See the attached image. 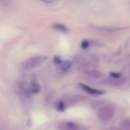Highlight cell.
<instances>
[{
	"label": "cell",
	"mask_w": 130,
	"mask_h": 130,
	"mask_svg": "<svg viewBox=\"0 0 130 130\" xmlns=\"http://www.w3.org/2000/svg\"><path fill=\"white\" fill-rule=\"evenodd\" d=\"M46 56H36L30 58L24 61L22 64V68L25 70H31L40 66L47 60Z\"/></svg>",
	"instance_id": "6da1fadb"
},
{
	"label": "cell",
	"mask_w": 130,
	"mask_h": 130,
	"mask_svg": "<svg viewBox=\"0 0 130 130\" xmlns=\"http://www.w3.org/2000/svg\"><path fill=\"white\" fill-rule=\"evenodd\" d=\"M79 85L82 89L91 95L96 96L100 95L105 94V91L103 90H98L92 89L84 84L80 83Z\"/></svg>",
	"instance_id": "7a4b0ae2"
},
{
	"label": "cell",
	"mask_w": 130,
	"mask_h": 130,
	"mask_svg": "<svg viewBox=\"0 0 130 130\" xmlns=\"http://www.w3.org/2000/svg\"><path fill=\"white\" fill-rule=\"evenodd\" d=\"M72 63L70 60H65L61 64V70L63 73H67L72 67Z\"/></svg>",
	"instance_id": "3957f363"
},
{
	"label": "cell",
	"mask_w": 130,
	"mask_h": 130,
	"mask_svg": "<svg viewBox=\"0 0 130 130\" xmlns=\"http://www.w3.org/2000/svg\"><path fill=\"white\" fill-rule=\"evenodd\" d=\"M29 91L32 93L36 94L40 92V86L36 82H32L29 86Z\"/></svg>",
	"instance_id": "277c9868"
},
{
	"label": "cell",
	"mask_w": 130,
	"mask_h": 130,
	"mask_svg": "<svg viewBox=\"0 0 130 130\" xmlns=\"http://www.w3.org/2000/svg\"><path fill=\"white\" fill-rule=\"evenodd\" d=\"M53 27L54 29L62 32H67L68 31V29L65 26L60 23H55Z\"/></svg>",
	"instance_id": "5b68a950"
},
{
	"label": "cell",
	"mask_w": 130,
	"mask_h": 130,
	"mask_svg": "<svg viewBox=\"0 0 130 130\" xmlns=\"http://www.w3.org/2000/svg\"><path fill=\"white\" fill-rule=\"evenodd\" d=\"M56 108L58 111L61 112H63L66 109L64 103L62 101H59L56 104Z\"/></svg>",
	"instance_id": "8992f818"
},
{
	"label": "cell",
	"mask_w": 130,
	"mask_h": 130,
	"mask_svg": "<svg viewBox=\"0 0 130 130\" xmlns=\"http://www.w3.org/2000/svg\"><path fill=\"white\" fill-rule=\"evenodd\" d=\"M53 61H54V63L56 65L61 64L63 62L61 57L58 55L54 56L53 59Z\"/></svg>",
	"instance_id": "52a82bcc"
},
{
	"label": "cell",
	"mask_w": 130,
	"mask_h": 130,
	"mask_svg": "<svg viewBox=\"0 0 130 130\" xmlns=\"http://www.w3.org/2000/svg\"><path fill=\"white\" fill-rule=\"evenodd\" d=\"M89 42L87 40H84L81 42V47L83 49H86L89 46Z\"/></svg>",
	"instance_id": "ba28073f"
},
{
	"label": "cell",
	"mask_w": 130,
	"mask_h": 130,
	"mask_svg": "<svg viewBox=\"0 0 130 130\" xmlns=\"http://www.w3.org/2000/svg\"><path fill=\"white\" fill-rule=\"evenodd\" d=\"M110 75L111 77L115 79H118L121 76L120 74L114 73V72H111L110 73Z\"/></svg>",
	"instance_id": "9c48e42d"
},
{
	"label": "cell",
	"mask_w": 130,
	"mask_h": 130,
	"mask_svg": "<svg viewBox=\"0 0 130 130\" xmlns=\"http://www.w3.org/2000/svg\"><path fill=\"white\" fill-rule=\"evenodd\" d=\"M68 124L70 127H75V124H74V123H73V122H68Z\"/></svg>",
	"instance_id": "30bf717a"
},
{
	"label": "cell",
	"mask_w": 130,
	"mask_h": 130,
	"mask_svg": "<svg viewBox=\"0 0 130 130\" xmlns=\"http://www.w3.org/2000/svg\"><path fill=\"white\" fill-rule=\"evenodd\" d=\"M44 2L45 3H53L54 2H55V1H51V0H49V1H45Z\"/></svg>",
	"instance_id": "8fae6325"
}]
</instances>
